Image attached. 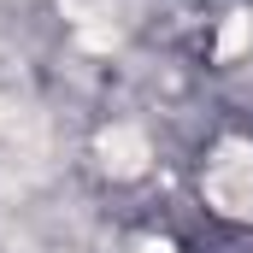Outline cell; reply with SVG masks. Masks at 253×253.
Here are the masks:
<instances>
[{
	"label": "cell",
	"mask_w": 253,
	"mask_h": 253,
	"mask_svg": "<svg viewBox=\"0 0 253 253\" xmlns=\"http://www.w3.org/2000/svg\"><path fill=\"white\" fill-rule=\"evenodd\" d=\"M206 194L218 212H253V147L248 141H224L212 171H206Z\"/></svg>",
	"instance_id": "cell-1"
}]
</instances>
